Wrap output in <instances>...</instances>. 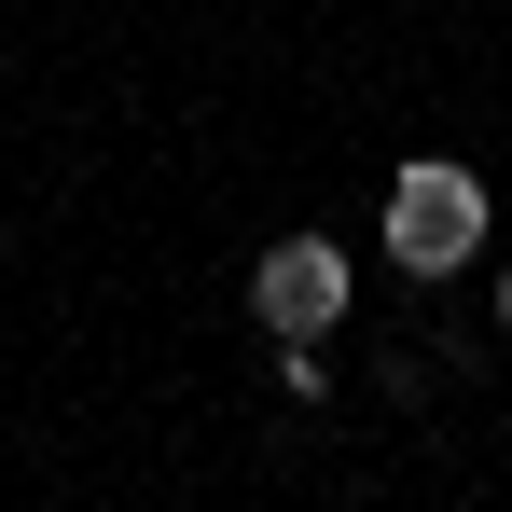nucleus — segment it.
Here are the masks:
<instances>
[{"label":"nucleus","mask_w":512,"mask_h":512,"mask_svg":"<svg viewBox=\"0 0 512 512\" xmlns=\"http://www.w3.org/2000/svg\"><path fill=\"white\" fill-rule=\"evenodd\" d=\"M471 250H485V180L416 153V167L388 180V263H402V277H457Z\"/></svg>","instance_id":"nucleus-1"},{"label":"nucleus","mask_w":512,"mask_h":512,"mask_svg":"<svg viewBox=\"0 0 512 512\" xmlns=\"http://www.w3.org/2000/svg\"><path fill=\"white\" fill-rule=\"evenodd\" d=\"M250 305H263L277 346H291V333H333V319H346V250H333V236H277L263 277H250Z\"/></svg>","instance_id":"nucleus-2"},{"label":"nucleus","mask_w":512,"mask_h":512,"mask_svg":"<svg viewBox=\"0 0 512 512\" xmlns=\"http://www.w3.org/2000/svg\"><path fill=\"white\" fill-rule=\"evenodd\" d=\"M499 319H512V277H499Z\"/></svg>","instance_id":"nucleus-3"}]
</instances>
